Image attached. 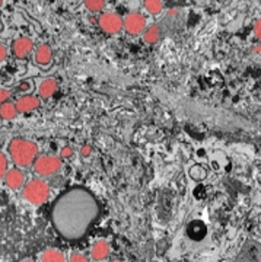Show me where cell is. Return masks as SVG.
I'll return each instance as SVG.
<instances>
[{"mask_svg":"<svg viewBox=\"0 0 261 262\" xmlns=\"http://www.w3.org/2000/svg\"><path fill=\"white\" fill-rule=\"evenodd\" d=\"M101 215V207L89 189L73 187L58 195L51 207V223L67 241L84 239Z\"/></svg>","mask_w":261,"mask_h":262,"instance_id":"cell-1","label":"cell"},{"mask_svg":"<svg viewBox=\"0 0 261 262\" xmlns=\"http://www.w3.org/2000/svg\"><path fill=\"white\" fill-rule=\"evenodd\" d=\"M10 160L16 168L25 169L32 166L34 160L38 156V146L35 141L28 140L25 137H13L8 144Z\"/></svg>","mask_w":261,"mask_h":262,"instance_id":"cell-2","label":"cell"},{"mask_svg":"<svg viewBox=\"0 0 261 262\" xmlns=\"http://www.w3.org/2000/svg\"><path fill=\"white\" fill-rule=\"evenodd\" d=\"M51 189L44 178L29 179L22 187V198L31 206H43L50 198Z\"/></svg>","mask_w":261,"mask_h":262,"instance_id":"cell-3","label":"cell"},{"mask_svg":"<svg viewBox=\"0 0 261 262\" xmlns=\"http://www.w3.org/2000/svg\"><path fill=\"white\" fill-rule=\"evenodd\" d=\"M63 168V159L56 155H43L37 156V159L32 163L34 173L39 178H48L58 173Z\"/></svg>","mask_w":261,"mask_h":262,"instance_id":"cell-4","label":"cell"},{"mask_svg":"<svg viewBox=\"0 0 261 262\" xmlns=\"http://www.w3.org/2000/svg\"><path fill=\"white\" fill-rule=\"evenodd\" d=\"M123 28L126 29L129 35H142L146 29V18L139 12H130L129 15H126V18H123Z\"/></svg>","mask_w":261,"mask_h":262,"instance_id":"cell-5","label":"cell"},{"mask_svg":"<svg viewBox=\"0 0 261 262\" xmlns=\"http://www.w3.org/2000/svg\"><path fill=\"white\" fill-rule=\"evenodd\" d=\"M98 25L104 32L114 35V34L122 32L123 18L118 13H114V12H104L98 19Z\"/></svg>","mask_w":261,"mask_h":262,"instance_id":"cell-6","label":"cell"},{"mask_svg":"<svg viewBox=\"0 0 261 262\" xmlns=\"http://www.w3.org/2000/svg\"><path fill=\"white\" fill-rule=\"evenodd\" d=\"M34 41L28 37H19L12 42V54L16 58H27L34 51Z\"/></svg>","mask_w":261,"mask_h":262,"instance_id":"cell-7","label":"cell"},{"mask_svg":"<svg viewBox=\"0 0 261 262\" xmlns=\"http://www.w3.org/2000/svg\"><path fill=\"white\" fill-rule=\"evenodd\" d=\"M15 105H16L19 114L32 113L41 106V98L35 96V95H22V96H19Z\"/></svg>","mask_w":261,"mask_h":262,"instance_id":"cell-8","label":"cell"},{"mask_svg":"<svg viewBox=\"0 0 261 262\" xmlns=\"http://www.w3.org/2000/svg\"><path fill=\"white\" fill-rule=\"evenodd\" d=\"M5 185L13 191L16 189H22L24 184H25V173L22 172L21 168L8 169L6 175H5Z\"/></svg>","mask_w":261,"mask_h":262,"instance_id":"cell-9","label":"cell"},{"mask_svg":"<svg viewBox=\"0 0 261 262\" xmlns=\"http://www.w3.org/2000/svg\"><path fill=\"white\" fill-rule=\"evenodd\" d=\"M34 61L39 67H47L53 61V50L48 44H39L34 48Z\"/></svg>","mask_w":261,"mask_h":262,"instance_id":"cell-10","label":"cell"},{"mask_svg":"<svg viewBox=\"0 0 261 262\" xmlns=\"http://www.w3.org/2000/svg\"><path fill=\"white\" fill-rule=\"evenodd\" d=\"M58 89V82L54 77H47L38 84V96L41 99H50Z\"/></svg>","mask_w":261,"mask_h":262,"instance_id":"cell-11","label":"cell"},{"mask_svg":"<svg viewBox=\"0 0 261 262\" xmlns=\"http://www.w3.org/2000/svg\"><path fill=\"white\" fill-rule=\"evenodd\" d=\"M91 256H92L93 261L96 262L105 261L110 256V244L105 239L96 241L91 248Z\"/></svg>","mask_w":261,"mask_h":262,"instance_id":"cell-12","label":"cell"},{"mask_svg":"<svg viewBox=\"0 0 261 262\" xmlns=\"http://www.w3.org/2000/svg\"><path fill=\"white\" fill-rule=\"evenodd\" d=\"M236 262H261V246L258 245L247 246Z\"/></svg>","mask_w":261,"mask_h":262,"instance_id":"cell-13","label":"cell"},{"mask_svg":"<svg viewBox=\"0 0 261 262\" xmlns=\"http://www.w3.org/2000/svg\"><path fill=\"white\" fill-rule=\"evenodd\" d=\"M142 35H143V41L146 44L153 46V44L159 42V39L162 37V28H160V25H158V24H153L150 27H146V29L143 31Z\"/></svg>","mask_w":261,"mask_h":262,"instance_id":"cell-14","label":"cell"},{"mask_svg":"<svg viewBox=\"0 0 261 262\" xmlns=\"http://www.w3.org/2000/svg\"><path fill=\"white\" fill-rule=\"evenodd\" d=\"M18 110H16V105L15 102H3L0 105V118L2 120H6V121H10V120H15L18 117Z\"/></svg>","mask_w":261,"mask_h":262,"instance_id":"cell-15","label":"cell"},{"mask_svg":"<svg viewBox=\"0 0 261 262\" xmlns=\"http://www.w3.org/2000/svg\"><path fill=\"white\" fill-rule=\"evenodd\" d=\"M41 262H66V256L58 249H47L41 255Z\"/></svg>","mask_w":261,"mask_h":262,"instance_id":"cell-16","label":"cell"},{"mask_svg":"<svg viewBox=\"0 0 261 262\" xmlns=\"http://www.w3.org/2000/svg\"><path fill=\"white\" fill-rule=\"evenodd\" d=\"M143 6L150 15H159L164 12V2L162 0H143Z\"/></svg>","mask_w":261,"mask_h":262,"instance_id":"cell-17","label":"cell"},{"mask_svg":"<svg viewBox=\"0 0 261 262\" xmlns=\"http://www.w3.org/2000/svg\"><path fill=\"white\" fill-rule=\"evenodd\" d=\"M84 6L86 10L92 13H98V12H103L105 8V0H84Z\"/></svg>","mask_w":261,"mask_h":262,"instance_id":"cell-18","label":"cell"},{"mask_svg":"<svg viewBox=\"0 0 261 262\" xmlns=\"http://www.w3.org/2000/svg\"><path fill=\"white\" fill-rule=\"evenodd\" d=\"M8 156L0 150V179L5 178L6 172H8Z\"/></svg>","mask_w":261,"mask_h":262,"instance_id":"cell-19","label":"cell"},{"mask_svg":"<svg viewBox=\"0 0 261 262\" xmlns=\"http://www.w3.org/2000/svg\"><path fill=\"white\" fill-rule=\"evenodd\" d=\"M69 262H89L88 256L82 252H73L69 256Z\"/></svg>","mask_w":261,"mask_h":262,"instance_id":"cell-20","label":"cell"},{"mask_svg":"<svg viewBox=\"0 0 261 262\" xmlns=\"http://www.w3.org/2000/svg\"><path fill=\"white\" fill-rule=\"evenodd\" d=\"M73 153H75V150H73V147H70V146H65L63 149L60 150V158L63 160L66 159H70L72 156H73Z\"/></svg>","mask_w":261,"mask_h":262,"instance_id":"cell-21","label":"cell"},{"mask_svg":"<svg viewBox=\"0 0 261 262\" xmlns=\"http://www.w3.org/2000/svg\"><path fill=\"white\" fill-rule=\"evenodd\" d=\"M250 56L254 58V61L261 63V44H258V46H254V47L251 48V51H250Z\"/></svg>","mask_w":261,"mask_h":262,"instance_id":"cell-22","label":"cell"},{"mask_svg":"<svg viewBox=\"0 0 261 262\" xmlns=\"http://www.w3.org/2000/svg\"><path fill=\"white\" fill-rule=\"evenodd\" d=\"M10 98V91L9 89H5V88H0V105L6 101H9Z\"/></svg>","mask_w":261,"mask_h":262,"instance_id":"cell-23","label":"cell"},{"mask_svg":"<svg viewBox=\"0 0 261 262\" xmlns=\"http://www.w3.org/2000/svg\"><path fill=\"white\" fill-rule=\"evenodd\" d=\"M254 35L258 41H261V18L257 19V22L254 24Z\"/></svg>","mask_w":261,"mask_h":262,"instance_id":"cell-24","label":"cell"},{"mask_svg":"<svg viewBox=\"0 0 261 262\" xmlns=\"http://www.w3.org/2000/svg\"><path fill=\"white\" fill-rule=\"evenodd\" d=\"M31 88H32V84L29 83V82H22L21 84H18V88H16V91L18 92H28V91H31Z\"/></svg>","mask_w":261,"mask_h":262,"instance_id":"cell-25","label":"cell"},{"mask_svg":"<svg viewBox=\"0 0 261 262\" xmlns=\"http://www.w3.org/2000/svg\"><path fill=\"white\" fill-rule=\"evenodd\" d=\"M91 153H92V147H91V146L85 144V146L81 147V156H82V158H89Z\"/></svg>","mask_w":261,"mask_h":262,"instance_id":"cell-26","label":"cell"},{"mask_svg":"<svg viewBox=\"0 0 261 262\" xmlns=\"http://www.w3.org/2000/svg\"><path fill=\"white\" fill-rule=\"evenodd\" d=\"M6 57H8V48H6V46H3V44L0 42V63L5 61Z\"/></svg>","mask_w":261,"mask_h":262,"instance_id":"cell-27","label":"cell"},{"mask_svg":"<svg viewBox=\"0 0 261 262\" xmlns=\"http://www.w3.org/2000/svg\"><path fill=\"white\" fill-rule=\"evenodd\" d=\"M3 5H5V0H0V8H2Z\"/></svg>","mask_w":261,"mask_h":262,"instance_id":"cell-28","label":"cell"},{"mask_svg":"<svg viewBox=\"0 0 261 262\" xmlns=\"http://www.w3.org/2000/svg\"><path fill=\"white\" fill-rule=\"evenodd\" d=\"M22 262H35V261H32V259H25V261H22Z\"/></svg>","mask_w":261,"mask_h":262,"instance_id":"cell-29","label":"cell"},{"mask_svg":"<svg viewBox=\"0 0 261 262\" xmlns=\"http://www.w3.org/2000/svg\"><path fill=\"white\" fill-rule=\"evenodd\" d=\"M111 262H122V261H118V259H114V261H111Z\"/></svg>","mask_w":261,"mask_h":262,"instance_id":"cell-30","label":"cell"}]
</instances>
